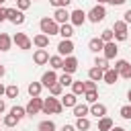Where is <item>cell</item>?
Listing matches in <instances>:
<instances>
[{"label": "cell", "mask_w": 131, "mask_h": 131, "mask_svg": "<svg viewBox=\"0 0 131 131\" xmlns=\"http://www.w3.org/2000/svg\"><path fill=\"white\" fill-rule=\"evenodd\" d=\"M108 4H113V6H121V4H125L127 0H106Z\"/></svg>", "instance_id": "44"}, {"label": "cell", "mask_w": 131, "mask_h": 131, "mask_svg": "<svg viewBox=\"0 0 131 131\" xmlns=\"http://www.w3.org/2000/svg\"><path fill=\"white\" fill-rule=\"evenodd\" d=\"M113 31H115V35H127V23L125 20H117Z\"/></svg>", "instance_id": "25"}, {"label": "cell", "mask_w": 131, "mask_h": 131, "mask_svg": "<svg viewBox=\"0 0 131 131\" xmlns=\"http://www.w3.org/2000/svg\"><path fill=\"white\" fill-rule=\"evenodd\" d=\"M33 43H35V47H39V49H45L47 45H49V37L47 35H35V39H33Z\"/></svg>", "instance_id": "18"}, {"label": "cell", "mask_w": 131, "mask_h": 131, "mask_svg": "<svg viewBox=\"0 0 131 131\" xmlns=\"http://www.w3.org/2000/svg\"><path fill=\"white\" fill-rule=\"evenodd\" d=\"M33 2H37V0H33Z\"/></svg>", "instance_id": "55"}, {"label": "cell", "mask_w": 131, "mask_h": 131, "mask_svg": "<svg viewBox=\"0 0 131 131\" xmlns=\"http://www.w3.org/2000/svg\"><path fill=\"white\" fill-rule=\"evenodd\" d=\"M106 84H115L117 80H119V72L115 70V68H108L106 72H104V78H102Z\"/></svg>", "instance_id": "17"}, {"label": "cell", "mask_w": 131, "mask_h": 131, "mask_svg": "<svg viewBox=\"0 0 131 131\" xmlns=\"http://www.w3.org/2000/svg\"><path fill=\"white\" fill-rule=\"evenodd\" d=\"M6 18H8L12 25H23V23H25V14H23V10H18V8H6Z\"/></svg>", "instance_id": "5"}, {"label": "cell", "mask_w": 131, "mask_h": 131, "mask_svg": "<svg viewBox=\"0 0 131 131\" xmlns=\"http://www.w3.org/2000/svg\"><path fill=\"white\" fill-rule=\"evenodd\" d=\"M121 117L123 119H131V104H127V106H121Z\"/></svg>", "instance_id": "39"}, {"label": "cell", "mask_w": 131, "mask_h": 131, "mask_svg": "<svg viewBox=\"0 0 131 131\" xmlns=\"http://www.w3.org/2000/svg\"><path fill=\"white\" fill-rule=\"evenodd\" d=\"M16 123H18V119H16L14 115H6V117H4V125H6V127H14Z\"/></svg>", "instance_id": "37"}, {"label": "cell", "mask_w": 131, "mask_h": 131, "mask_svg": "<svg viewBox=\"0 0 131 131\" xmlns=\"http://www.w3.org/2000/svg\"><path fill=\"white\" fill-rule=\"evenodd\" d=\"M102 57H106V59H115L117 57V53H119V47H117V43L115 41H111V43H104V49H102Z\"/></svg>", "instance_id": "10"}, {"label": "cell", "mask_w": 131, "mask_h": 131, "mask_svg": "<svg viewBox=\"0 0 131 131\" xmlns=\"http://www.w3.org/2000/svg\"><path fill=\"white\" fill-rule=\"evenodd\" d=\"M72 92H74L76 96H80V94H86L84 82H74V84H72Z\"/></svg>", "instance_id": "29"}, {"label": "cell", "mask_w": 131, "mask_h": 131, "mask_svg": "<svg viewBox=\"0 0 131 131\" xmlns=\"http://www.w3.org/2000/svg\"><path fill=\"white\" fill-rule=\"evenodd\" d=\"M84 88H86V92H90V90H96V82H92V80H86V82H84Z\"/></svg>", "instance_id": "43"}, {"label": "cell", "mask_w": 131, "mask_h": 131, "mask_svg": "<svg viewBox=\"0 0 131 131\" xmlns=\"http://www.w3.org/2000/svg\"><path fill=\"white\" fill-rule=\"evenodd\" d=\"M53 20H55V23H61V25H66V23L70 20V12H68L66 8H55Z\"/></svg>", "instance_id": "13"}, {"label": "cell", "mask_w": 131, "mask_h": 131, "mask_svg": "<svg viewBox=\"0 0 131 131\" xmlns=\"http://www.w3.org/2000/svg\"><path fill=\"white\" fill-rule=\"evenodd\" d=\"M57 82H59L61 86H72V84H74V80H72V74H63V76H61Z\"/></svg>", "instance_id": "34"}, {"label": "cell", "mask_w": 131, "mask_h": 131, "mask_svg": "<svg viewBox=\"0 0 131 131\" xmlns=\"http://www.w3.org/2000/svg\"><path fill=\"white\" fill-rule=\"evenodd\" d=\"M119 76H123V78H127V80H129V78H131V63H127V66L119 72Z\"/></svg>", "instance_id": "40"}, {"label": "cell", "mask_w": 131, "mask_h": 131, "mask_svg": "<svg viewBox=\"0 0 131 131\" xmlns=\"http://www.w3.org/2000/svg\"><path fill=\"white\" fill-rule=\"evenodd\" d=\"M125 23H131V8L125 12Z\"/></svg>", "instance_id": "47"}, {"label": "cell", "mask_w": 131, "mask_h": 131, "mask_svg": "<svg viewBox=\"0 0 131 131\" xmlns=\"http://www.w3.org/2000/svg\"><path fill=\"white\" fill-rule=\"evenodd\" d=\"M49 66H51V70H59V68L63 66L61 55H51V57H49Z\"/></svg>", "instance_id": "26"}, {"label": "cell", "mask_w": 131, "mask_h": 131, "mask_svg": "<svg viewBox=\"0 0 131 131\" xmlns=\"http://www.w3.org/2000/svg\"><path fill=\"white\" fill-rule=\"evenodd\" d=\"M31 6V0H16V8L18 10H27Z\"/></svg>", "instance_id": "41"}, {"label": "cell", "mask_w": 131, "mask_h": 131, "mask_svg": "<svg viewBox=\"0 0 131 131\" xmlns=\"http://www.w3.org/2000/svg\"><path fill=\"white\" fill-rule=\"evenodd\" d=\"M57 80H59V78L55 76V72H53V70H49V72H45V74L41 76V84H43L45 88H51L53 84H57Z\"/></svg>", "instance_id": "11"}, {"label": "cell", "mask_w": 131, "mask_h": 131, "mask_svg": "<svg viewBox=\"0 0 131 131\" xmlns=\"http://www.w3.org/2000/svg\"><path fill=\"white\" fill-rule=\"evenodd\" d=\"M111 131H125V129H123V127H117V125H115V127H113Z\"/></svg>", "instance_id": "50"}, {"label": "cell", "mask_w": 131, "mask_h": 131, "mask_svg": "<svg viewBox=\"0 0 131 131\" xmlns=\"http://www.w3.org/2000/svg\"><path fill=\"white\" fill-rule=\"evenodd\" d=\"M88 113H90V108H88L86 104H76V106H74V115H76L78 119H82V117H86Z\"/></svg>", "instance_id": "24"}, {"label": "cell", "mask_w": 131, "mask_h": 131, "mask_svg": "<svg viewBox=\"0 0 131 131\" xmlns=\"http://www.w3.org/2000/svg\"><path fill=\"white\" fill-rule=\"evenodd\" d=\"M90 115H94V117L102 119V117H106V106H104V104H100V102H94V104L90 106Z\"/></svg>", "instance_id": "15"}, {"label": "cell", "mask_w": 131, "mask_h": 131, "mask_svg": "<svg viewBox=\"0 0 131 131\" xmlns=\"http://www.w3.org/2000/svg\"><path fill=\"white\" fill-rule=\"evenodd\" d=\"M4 72H6V70H4V66H2V63H0V78H2V76H4Z\"/></svg>", "instance_id": "49"}, {"label": "cell", "mask_w": 131, "mask_h": 131, "mask_svg": "<svg viewBox=\"0 0 131 131\" xmlns=\"http://www.w3.org/2000/svg\"><path fill=\"white\" fill-rule=\"evenodd\" d=\"M61 131H76V125H63Z\"/></svg>", "instance_id": "45"}, {"label": "cell", "mask_w": 131, "mask_h": 131, "mask_svg": "<svg viewBox=\"0 0 131 131\" xmlns=\"http://www.w3.org/2000/svg\"><path fill=\"white\" fill-rule=\"evenodd\" d=\"M39 131H55V123L53 121H41L39 123Z\"/></svg>", "instance_id": "31"}, {"label": "cell", "mask_w": 131, "mask_h": 131, "mask_svg": "<svg viewBox=\"0 0 131 131\" xmlns=\"http://www.w3.org/2000/svg\"><path fill=\"white\" fill-rule=\"evenodd\" d=\"M100 39H102L104 43H111V41L115 39V31H113V29H104L102 35H100Z\"/></svg>", "instance_id": "30"}, {"label": "cell", "mask_w": 131, "mask_h": 131, "mask_svg": "<svg viewBox=\"0 0 131 131\" xmlns=\"http://www.w3.org/2000/svg\"><path fill=\"white\" fill-rule=\"evenodd\" d=\"M27 115L29 117H33V115H37L39 111H43V98H39V96H33L29 102H27Z\"/></svg>", "instance_id": "4"}, {"label": "cell", "mask_w": 131, "mask_h": 131, "mask_svg": "<svg viewBox=\"0 0 131 131\" xmlns=\"http://www.w3.org/2000/svg\"><path fill=\"white\" fill-rule=\"evenodd\" d=\"M94 66L106 72V70H108V59H106V57H96V59H94Z\"/></svg>", "instance_id": "32"}, {"label": "cell", "mask_w": 131, "mask_h": 131, "mask_svg": "<svg viewBox=\"0 0 131 131\" xmlns=\"http://www.w3.org/2000/svg\"><path fill=\"white\" fill-rule=\"evenodd\" d=\"M61 104H63V106H72V108H74V106L78 104V102H76V94H74V92L63 94V96H61Z\"/></svg>", "instance_id": "21"}, {"label": "cell", "mask_w": 131, "mask_h": 131, "mask_svg": "<svg viewBox=\"0 0 131 131\" xmlns=\"http://www.w3.org/2000/svg\"><path fill=\"white\" fill-rule=\"evenodd\" d=\"M39 27H41L43 35H47V37H51V35H59V25H57V23H55L53 18H49V16L41 18Z\"/></svg>", "instance_id": "2"}, {"label": "cell", "mask_w": 131, "mask_h": 131, "mask_svg": "<svg viewBox=\"0 0 131 131\" xmlns=\"http://www.w3.org/2000/svg\"><path fill=\"white\" fill-rule=\"evenodd\" d=\"M10 45H12V39L6 33H0V51H8Z\"/></svg>", "instance_id": "22"}, {"label": "cell", "mask_w": 131, "mask_h": 131, "mask_svg": "<svg viewBox=\"0 0 131 131\" xmlns=\"http://www.w3.org/2000/svg\"><path fill=\"white\" fill-rule=\"evenodd\" d=\"M10 115H14V117L20 121L23 117H27V108H25V106H12V108H10Z\"/></svg>", "instance_id": "27"}, {"label": "cell", "mask_w": 131, "mask_h": 131, "mask_svg": "<svg viewBox=\"0 0 131 131\" xmlns=\"http://www.w3.org/2000/svg\"><path fill=\"white\" fill-rule=\"evenodd\" d=\"M84 96H86V102H90V104H94V102L98 100V92H96V90H90V92H86Z\"/></svg>", "instance_id": "36"}, {"label": "cell", "mask_w": 131, "mask_h": 131, "mask_svg": "<svg viewBox=\"0 0 131 131\" xmlns=\"http://www.w3.org/2000/svg\"><path fill=\"white\" fill-rule=\"evenodd\" d=\"M127 98H129V102H131V90H129V92H127Z\"/></svg>", "instance_id": "52"}, {"label": "cell", "mask_w": 131, "mask_h": 131, "mask_svg": "<svg viewBox=\"0 0 131 131\" xmlns=\"http://www.w3.org/2000/svg\"><path fill=\"white\" fill-rule=\"evenodd\" d=\"M127 63H129L127 59H117V61H115V70H117V72H121V70H123Z\"/></svg>", "instance_id": "42"}, {"label": "cell", "mask_w": 131, "mask_h": 131, "mask_svg": "<svg viewBox=\"0 0 131 131\" xmlns=\"http://www.w3.org/2000/svg\"><path fill=\"white\" fill-rule=\"evenodd\" d=\"M70 2H72V0H49V4L55 6V8H66Z\"/></svg>", "instance_id": "38"}, {"label": "cell", "mask_w": 131, "mask_h": 131, "mask_svg": "<svg viewBox=\"0 0 131 131\" xmlns=\"http://www.w3.org/2000/svg\"><path fill=\"white\" fill-rule=\"evenodd\" d=\"M88 49H90V51H94V53H98V51H102V49H104V41H102L100 37H94V39H90V41H88Z\"/></svg>", "instance_id": "14"}, {"label": "cell", "mask_w": 131, "mask_h": 131, "mask_svg": "<svg viewBox=\"0 0 131 131\" xmlns=\"http://www.w3.org/2000/svg\"><path fill=\"white\" fill-rule=\"evenodd\" d=\"M76 129H78V131H88V129H90V121H88L86 117L78 119V121H76Z\"/></svg>", "instance_id": "28"}, {"label": "cell", "mask_w": 131, "mask_h": 131, "mask_svg": "<svg viewBox=\"0 0 131 131\" xmlns=\"http://www.w3.org/2000/svg\"><path fill=\"white\" fill-rule=\"evenodd\" d=\"M104 16H106V10H104L102 4H96V6L86 14V18H88L90 23H100V20H104Z\"/></svg>", "instance_id": "3"}, {"label": "cell", "mask_w": 131, "mask_h": 131, "mask_svg": "<svg viewBox=\"0 0 131 131\" xmlns=\"http://www.w3.org/2000/svg\"><path fill=\"white\" fill-rule=\"evenodd\" d=\"M96 2H98V4H104V2H106V0H96Z\"/></svg>", "instance_id": "53"}, {"label": "cell", "mask_w": 131, "mask_h": 131, "mask_svg": "<svg viewBox=\"0 0 131 131\" xmlns=\"http://www.w3.org/2000/svg\"><path fill=\"white\" fill-rule=\"evenodd\" d=\"M104 78V70H100V68H90L88 70V80H92V82H98V80H102Z\"/></svg>", "instance_id": "16"}, {"label": "cell", "mask_w": 131, "mask_h": 131, "mask_svg": "<svg viewBox=\"0 0 131 131\" xmlns=\"http://www.w3.org/2000/svg\"><path fill=\"white\" fill-rule=\"evenodd\" d=\"M4 2H6V0H0V6H2V4H4Z\"/></svg>", "instance_id": "54"}, {"label": "cell", "mask_w": 131, "mask_h": 131, "mask_svg": "<svg viewBox=\"0 0 131 131\" xmlns=\"http://www.w3.org/2000/svg\"><path fill=\"white\" fill-rule=\"evenodd\" d=\"M4 92H6V88H4L2 84H0V94H4Z\"/></svg>", "instance_id": "51"}, {"label": "cell", "mask_w": 131, "mask_h": 131, "mask_svg": "<svg viewBox=\"0 0 131 131\" xmlns=\"http://www.w3.org/2000/svg\"><path fill=\"white\" fill-rule=\"evenodd\" d=\"M61 90H63V86L57 82V84H53V86L49 88V94H51V96H61Z\"/></svg>", "instance_id": "35"}, {"label": "cell", "mask_w": 131, "mask_h": 131, "mask_svg": "<svg viewBox=\"0 0 131 131\" xmlns=\"http://www.w3.org/2000/svg\"><path fill=\"white\" fill-rule=\"evenodd\" d=\"M33 61H35L37 66H43V63L49 61V53H47L45 49H37V51L33 53Z\"/></svg>", "instance_id": "12"}, {"label": "cell", "mask_w": 131, "mask_h": 131, "mask_svg": "<svg viewBox=\"0 0 131 131\" xmlns=\"http://www.w3.org/2000/svg\"><path fill=\"white\" fill-rule=\"evenodd\" d=\"M61 70H63V74H74V72L78 70V59H76L74 55L66 57V59H63V66H61Z\"/></svg>", "instance_id": "8"}, {"label": "cell", "mask_w": 131, "mask_h": 131, "mask_svg": "<svg viewBox=\"0 0 131 131\" xmlns=\"http://www.w3.org/2000/svg\"><path fill=\"white\" fill-rule=\"evenodd\" d=\"M63 111V104L57 100V96H49L43 100V113L45 115H59Z\"/></svg>", "instance_id": "1"}, {"label": "cell", "mask_w": 131, "mask_h": 131, "mask_svg": "<svg viewBox=\"0 0 131 131\" xmlns=\"http://www.w3.org/2000/svg\"><path fill=\"white\" fill-rule=\"evenodd\" d=\"M12 41L16 43V47H18V49H31V45H33V41H31L25 33H16V35L12 37Z\"/></svg>", "instance_id": "6"}, {"label": "cell", "mask_w": 131, "mask_h": 131, "mask_svg": "<svg viewBox=\"0 0 131 131\" xmlns=\"http://www.w3.org/2000/svg\"><path fill=\"white\" fill-rule=\"evenodd\" d=\"M2 20H6V8L0 6V23H2Z\"/></svg>", "instance_id": "46"}, {"label": "cell", "mask_w": 131, "mask_h": 131, "mask_svg": "<svg viewBox=\"0 0 131 131\" xmlns=\"http://www.w3.org/2000/svg\"><path fill=\"white\" fill-rule=\"evenodd\" d=\"M59 35H61L63 39H72V35H74V25H70V23L61 25V27H59Z\"/></svg>", "instance_id": "19"}, {"label": "cell", "mask_w": 131, "mask_h": 131, "mask_svg": "<svg viewBox=\"0 0 131 131\" xmlns=\"http://www.w3.org/2000/svg\"><path fill=\"white\" fill-rule=\"evenodd\" d=\"M4 108H6V102H4V100H0V113H2Z\"/></svg>", "instance_id": "48"}, {"label": "cell", "mask_w": 131, "mask_h": 131, "mask_svg": "<svg viewBox=\"0 0 131 131\" xmlns=\"http://www.w3.org/2000/svg\"><path fill=\"white\" fill-rule=\"evenodd\" d=\"M57 53L70 57V55L74 53V43H72V39H63V41H59V45H57Z\"/></svg>", "instance_id": "7"}, {"label": "cell", "mask_w": 131, "mask_h": 131, "mask_svg": "<svg viewBox=\"0 0 131 131\" xmlns=\"http://www.w3.org/2000/svg\"><path fill=\"white\" fill-rule=\"evenodd\" d=\"M70 20H72V25L80 27V25H84V20H86V12H84L82 8H76L74 12H70Z\"/></svg>", "instance_id": "9"}, {"label": "cell", "mask_w": 131, "mask_h": 131, "mask_svg": "<svg viewBox=\"0 0 131 131\" xmlns=\"http://www.w3.org/2000/svg\"><path fill=\"white\" fill-rule=\"evenodd\" d=\"M115 127V123H113V119H108V117H102L100 121H98V131H111Z\"/></svg>", "instance_id": "20"}, {"label": "cell", "mask_w": 131, "mask_h": 131, "mask_svg": "<svg viewBox=\"0 0 131 131\" xmlns=\"http://www.w3.org/2000/svg\"><path fill=\"white\" fill-rule=\"evenodd\" d=\"M41 88H43L41 82H31V84H29V94H31V98H33V96H39V94H41Z\"/></svg>", "instance_id": "23"}, {"label": "cell", "mask_w": 131, "mask_h": 131, "mask_svg": "<svg viewBox=\"0 0 131 131\" xmlns=\"http://www.w3.org/2000/svg\"><path fill=\"white\" fill-rule=\"evenodd\" d=\"M6 96H8V98H16V96H18V86H16V84L6 86Z\"/></svg>", "instance_id": "33"}]
</instances>
